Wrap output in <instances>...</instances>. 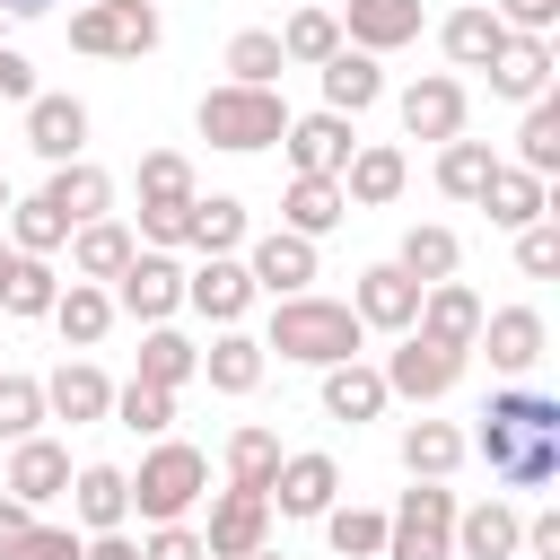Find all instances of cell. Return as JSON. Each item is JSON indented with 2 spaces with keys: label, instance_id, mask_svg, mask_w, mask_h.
Here are the masks:
<instances>
[{
  "label": "cell",
  "instance_id": "53",
  "mask_svg": "<svg viewBox=\"0 0 560 560\" xmlns=\"http://www.w3.org/2000/svg\"><path fill=\"white\" fill-rule=\"evenodd\" d=\"M490 9L508 35H551V18H560V0H490Z\"/></svg>",
  "mask_w": 560,
  "mask_h": 560
},
{
  "label": "cell",
  "instance_id": "38",
  "mask_svg": "<svg viewBox=\"0 0 560 560\" xmlns=\"http://www.w3.org/2000/svg\"><path fill=\"white\" fill-rule=\"evenodd\" d=\"M490 166H499V158H490V140H464V131H455V140H438V192H446V201H481Z\"/></svg>",
  "mask_w": 560,
  "mask_h": 560
},
{
  "label": "cell",
  "instance_id": "27",
  "mask_svg": "<svg viewBox=\"0 0 560 560\" xmlns=\"http://www.w3.org/2000/svg\"><path fill=\"white\" fill-rule=\"evenodd\" d=\"M315 79H324V105H332V114H350V122H359V114L385 96V70H376V52H359V44H341L332 61H315Z\"/></svg>",
  "mask_w": 560,
  "mask_h": 560
},
{
  "label": "cell",
  "instance_id": "52",
  "mask_svg": "<svg viewBox=\"0 0 560 560\" xmlns=\"http://www.w3.org/2000/svg\"><path fill=\"white\" fill-rule=\"evenodd\" d=\"M140 560H210V551H201V534H192V525L175 516V525H149V542H140Z\"/></svg>",
  "mask_w": 560,
  "mask_h": 560
},
{
  "label": "cell",
  "instance_id": "43",
  "mask_svg": "<svg viewBox=\"0 0 560 560\" xmlns=\"http://www.w3.org/2000/svg\"><path fill=\"white\" fill-rule=\"evenodd\" d=\"M271 472H280V438H271L262 420H245V429L228 438V481H236V490H262V499H271Z\"/></svg>",
  "mask_w": 560,
  "mask_h": 560
},
{
  "label": "cell",
  "instance_id": "44",
  "mask_svg": "<svg viewBox=\"0 0 560 560\" xmlns=\"http://www.w3.org/2000/svg\"><path fill=\"white\" fill-rule=\"evenodd\" d=\"M324 542L341 551V560H385V508H324Z\"/></svg>",
  "mask_w": 560,
  "mask_h": 560
},
{
  "label": "cell",
  "instance_id": "46",
  "mask_svg": "<svg viewBox=\"0 0 560 560\" xmlns=\"http://www.w3.org/2000/svg\"><path fill=\"white\" fill-rule=\"evenodd\" d=\"M516 166L525 175H551L560 166V96H534L525 122H516Z\"/></svg>",
  "mask_w": 560,
  "mask_h": 560
},
{
  "label": "cell",
  "instance_id": "56",
  "mask_svg": "<svg viewBox=\"0 0 560 560\" xmlns=\"http://www.w3.org/2000/svg\"><path fill=\"white\" fill-rule=\"evenodd\" d=\"M79 560H140V542L114 525V534H88V542H79Z\"/></svg>",
  "mask_w": 560,
  "mask_h": 560
},
{
  "label": "cell",
  "instance_id": "37",
  "mask_svg": "<svg viewBox=\"0 0 560 560\" xmlns=\"http://www.w3.org/2000/svg\"><path fill=\"white\" fill-rule=\"evenodd\" d=\"M52 298H61V271H52V254H9V280H0V306L9 315H52Z\"/></svg>",
  "mask_w": 560,
  "mask_h": 560
},
{
  "label": "cell",
  "instance_id": "20",
  "mask_svg": "<svg viewBox=\"0 0 560 560\" xmlns=\"http://www.w3.org/2000/svg\"><path fill=\"white\" fill-rule=\"evenodd\" d=\"M70 516H79V534L131 525V472H122V464H79V472H70Z\"/></svg>",
  "mask_w": 560,
  "mask_h": 560
},
{
  "label": "cell",
  "instance_id": "16",
  "mask_svg": "<svg viewBox=\"0 0 560 560\" xmlns=\"http://www.w3.org/2000/svg\"><path fill=\"white\" fill-rule=\"evenodd\" d=\"M105 411H114V376H105L96 359H61V368L44 376V420L88 429V420H105Z\"/></svg>",
  "mask_w": 560,
  "mask_h": 560
},
{
  "label": "cell",
  "instance_id": "9",
  "mask_svg": "<svg viewBox=\"0 0 560 560\" xmlns=\"http://www.w3.org/2000/svg\"><path fill=\"white\" fill-rule=\"evenodd\" d=\"M280 149H289V175H341V166H350V149H359V131H350V114L315 105V114H289Z\"/></svg>",
  "mask_w": 560,
  "mask_h": 560
},
{
  "label": "cell",
  "instance_id": "59",
  "mask_svg": "<svg viewBox=\"0 0 560 560\" xmlns=\"http://www.w3.org/2000/svg\"><path fill=\"white\" fill-rule=\"evenodd\" d=\"M9 201H18V192H9V175H0V219H9Z\"/></svg>",
  "mask_w": 560,
  "mask_h": 560
},
{
  "label": "cell",
  "instance_id": "48",
  "mask_svg": "<svg viewBox=\"0 0 560 560\" xmlns=\"http://www.w3.org/2000/svg\"><path fill=\"white\" fill-rule=\"evenodd\" d=\"M35 429H44V376H9L0 368V446H18Z\"/></svg>",
  "mask_w": 560,
  "mask_h": 560
},
{
  "label": "cell",
  "instance_id": "34",
  "mask_svg": "<svg viewBox=\"0 0 560 560\" xmlns=\"http://www.w3.org/2000/svg\"><path fill=\"white\" fill-rule=\"evenodd\" d=\"M438 44H446V61H455V70H490V52L508 44V26H499V9H490V0H464V9L438 26Z\"/></svg>",
  "mask_w": 560,
  "mask_h": 560
},
{
  "label": "cell",
  "instance_id": "58",
  "mask_svg": "<svg viewBox=\"0 0 560 560\" xmlns=\"http://www.w3.org/2000/svg\"><path fill=\"white\" fill-rule=\"evenodd\" d=\"M52 0H0V18H44Z\"/></svg>",
  "mask_w": 560,
  "mask_h": 560
},
{
  "label": "cell",
  "instance_id": "18",
  "mask_svg": "<svg viewBox=\"0 0 560 560\" xmlns=\"http://www.w3.org/2000/svg\"><path fill=\"white\" fill-rule=\"evenodd\" d=\"M26 149L44 158V166H61V158H88V105L79 96H26Z\"/></svg>",
  "mask_w": 560,
  "mask_h": 560
},
{
  "label": "cell",
  "instance_id": "35",
  "mask_svg": "<svg viewBox=\"0 0 560 560\" xmlns=\"http://www.w3.org/2000/svg\"><path fill=\"white\" fill-rule=\"evenodd\" d=\"M184 245H201V254H245V201H236V192H192Z\"/></svg>",
  "mask_w": 560,
  "mask_h": 560
},
{
  "label": "cell",
  "instance_id": "39",
  "mask_svg": "<svg viewBox=\"0 0 560 560\" xmlns=\"http://www.w3.org/2000/svg\"><path fill=\"white\" fill-rule=\"evenodd\" d=\"M420 289L429 280H455V262H464V245H455V228H438V219H420V228H402V254H394Z\"/></svg>",
  "mask_w": 560,
  "mask_h": 560
},
{
  "label": "cell",
  "instance_id": "40",
  "mask_svg": "<svg viewBox=\"0 0 560 560\" xmlns=\"http://www.w3.org/2000/svg\"><path fill=\"white\" fill-rule=\"evenodd\" d=\"M131 376H149V385H166V394H175L184 376H201V350H192L175 324H149V332H140V368H131Z\"/></svg>",
  "mask_w": 560,
  "mask_h": 560
},
{
  "label": "cell",
  "instance_id": "6",
  "mask_svg": "<svg viewBox=\"0 0 560 560\" xmlns=\"http://www.w3.org/2000/svg\"><path fill=\"white\" fill-rule=\"evenodd\" d=\"M158 0H88L70 18V52H96V61H140L158 52Z\"/></svg>",
  "mask_w": 560,
  "mask_h": 560
},
{
  "label": "cell",
  "instance_id": "36",
  "mask_svg": "<svg viewBox=\"0 0 560 560\" xmlns=\"http://www.w3.org/2000/svg\"><path fill=\"white\" fill-rule=\"evenodd\" d=\"M455 464H464V429L455 420H411L402 429V472L411 481H446Z\"/></svg>",
  "mask_w": 560,
  "mask_h": 560
},
{
  "label": "cell",
  "instance_id": "13",
  "mask_svg": "<svg viewBox=\"0 0 560 560\" xmlns=\"http://www.w3.org/2000/svg\"><path fill=\"white\" fill-rule=\"evenodd\" d=\"M350 315H359L368 332H411V315H420V280H411L402 262H368L359 289H350Z\"/></svg>",
  "mask_w": 560,
  "mask_h": 560
},
{
  "label": "cell",
  "instance_id": "41",
  "mask_svg": "<svg viewBox=\"0 0 560 560\" xmlns=\"http://www.w3.org/2000/svg\"><path fill=\"white\" fill-rule=\"evenodd\" d=\"M219 61H228V79H245V88H280V70H289V61H280V35H271V26H236Z\"/></svg>",
  "mask_w": 560,
  "mask_h": 560
},
{
  "label": "cell",
  "instance_id": "33",
  "mask_svg": "<svg viewBox=\"0 0 560 560\" xmlns=\"http://www.w3.org/2000/svg\"><path fill=\"white\" fill-rule=\"evenodd\" d=\"M385 402H394V394H385V376H376L368 359H332V368H324V420H350V429H359V420H376Z\"/></svg>",
  "mask_w": 560,
  "mask_h": 560
},
{
  "label": "cell",
  "instance_id": "47",
  "mask_svg": "<svg viewBox=\"0 0 560 560\" xmlns=\"http://www.w3.org/2000/svg\"><path fill=\"white\" fill-rule=\"evenodd\" d=\"M0 228H9V245H18V254H61V245H70V219H61L44 192H35V201H9V219H0Z\"/></svg>",
  "mask_w": 560,
  "mask_h": 560
},
{
  "label": "cell",
  "instance_id": "26",
  "mask_svg": "<svg viewBox=\"0 0 560 560\" xmlns=\"http://www.w3.org/2000/svg\"><path fill=\"white\" fill-rule=\"evenodd\" d=\"M472 210H490V228H508V236H516V228H534V219H551V192H542V175H525V166H508V158H499Z\"/></svg>",
  "mask_w": 560,
  "mask_h": 560
},
{
  "label": "cell",
  "instance_id": "8",
  "mask_svg": "<svg viewBox=\"0 0 560 560\" xmlns=\"http://www.w3.org/2000/svg\"><path fill=\"white\" fill-rule=\"evenodd\" d=\"M105 289H114V315H131V324H166V315L184 306V262L158 254V245H140Z\"/></svg>",
  "mask_w": 560,
  "mask_h": 560
},
{
  "label": "cell",
  "instance_id": "60",
  "mask_svg": "<svg viewBox=\"0 0 560 560\" xmlns=\"http://www.w3.org/2000/svg\"><path fill=\"white\" fill-rule=\"evenodd\" d=\"M9 254H18V245H9V236H0V280H9Z\"/></svg>",
  "mask_w": 560,
  "mask_h": 560
},
{
  "label": "cell",
  "instance_id": "12",
  "mask_svg": "<svg viewBox=\"0 0 560 560\" xmlns=\"http://www.w3.org/2000/svg\"><path fill=\"white\" fill-rule=\"evenodd\" d=\"M254 298H262V289H254L245 254H201V271H184V306H201L210 324H245Z\"/></svg>",
  "mask_w": 560,
  "mask_h": 560
},
{
  "label": "cell",
  "instance_id": "22",
  "mask_svg": "<svg viewBox=\"0 0 560 560\" xmlns=\"http://www.w3.org/2000/svg\"><path fill=\"white\" fill-rule=\"evenodd\" d=\"M481 315H490V306H481L464 280H429V289H420V315H411V332H429V341H446V350H472Z\"/></svg>",
  "mask_w": 560,
  "mask_h": 560
},
{
  "label": "cell",
  "instance_id": "14",
  "mask_svg": "<svg viewBox=\"0 0 560 560\" xmlns=\"http://www.w3.org/2000/svg\"><path fill=\"white\" fill-rule=\"evenodd\" d=\"M332 499H341V464H332L324 446L280 455V472H271V516H324Z\"/></svg>",
  "mask_w": 560,
  "mask_h": 560
},
{
  "label": "cell",
  "instance_id": "50",
  "mask_svg": "<svg viewBox=\"0 0 560 560\" xmlns=\"http://www.w3.org/2000/svg\"><path fill=\"white\" fill-rule=\"evenodd\" d=\"M79 542H88L79 525H26V534H18L0 560H79Z\"/></svg>",
  "mask_w": 560,
  "mask_h": 560
},
{
  "label": "cell",
  "instance_id": "24",
  "mask_svg": "<svg viewBox=\"0 0 560 560\" xmlns=\"http://www.w3.org/2000/svg\"><path fill=\"white\" fill-rule=\"evenodd\" d=\"M490 88H499L508 105L551 96V35H508V44L490 52Z\"/></svg>",
  "mask_w": 560,
  "mask_h": 560
},
{
  "label": "cell",
  "instance_id": "10",
  "mask_svg": "<svg viewBox=\"0 0 560 560\" xmlns=\"http://www.w3.org/2000/svg\"><path fill=\"white\" fill-rule=\"evenodd\" d=\"M472 350H490L499 376H534L542 350H551V324H542V306H499V315H481Z\"/></svg>",
  "mask_w": 560,
  "mask_h": 560
},
{
  "label": "cell",
  "instance_id": "31",
  "mask_svg": "<svg viewBox=\"0 0 560 560\" xmlns=\"http://www.w3.org/2000/svg\"><path fill=\"white\" fill-rule=\"evenodd\" d=\"M52 332H61L70 350H96V341L114 332V289H105V280H70V289L52 298Z\"/></svg>",
  "mask_w": 560,
  "mask_h": 560
},
{
  "label": "cell",
  "instance_id": "45",
  "mask_svg": "<svg viewBox=\"0 0 560 560\" xmlns=\"http://www.w3.org/2000/svg\"><path fill=\"white\" fill-rule=\"evenodd\" d=\"M271 35H280V61H306V70L341 52V18H332V9H298V18L271 26Z\"/></svg>",
  "mask_w": 560,
  "mask_h": 560
},
{
  "label": "cell",
  "instance_id": "3",
  "mask_svg": "<svg viewBox=\"0 0 560 560\" xmlns=\"http://www.w3.org/2000/svg\"><path fill=\"white\" fill-rule=\"evenodd\" d=\"M201 499H210V455L184 446V438H158V446L140 455V472H131V516H140V525H175V516H192Z\"/></svg>",
  "mask_w": 560,
  "mask_h": 560
},
{
  "label": "cell",
  "instance_id": "28",
  "mask_svg": "<svg viewBox=\"0 0 560 560\" xmlns=\"http://www.w3.org/2000/svg\"><path fill=\"white\" fill-rule=\"evenodd\" d=\"M44 201H52L70 228H88V219H105V210H114V175H105L96 158H61V166H52V184H44Z\"/></svg>",
  "mask_w": 560,
  "mask_h": 560
},
{
  "label": "cell",
  "instance_id": "11",
  "mask_svg": "<svg viewBox=\"0 0 560 560\" xmlns=\"http://www.w3.org/2000/svg\"><path fill=\"white\" fill-rule=\"evenodd\" d=\"M262 542H271V499H262V490H236V481H228V490L210 499L201 551H210V560H245V551H262Z\"/></svg>",
  "mask_w": 560,
  "mask_h": 560
},
{
  "label": "cell",
  "instance_id": "30",
  "mask_svg": "<svg viewBox=\"0 0 560 560\" xmlns=\"http://www.w3.org/2000/svg\"><path fill=\"white\" fill-rule=\"evenodd\" d=\"M140 254V236L105 210V219H88V228H70V280H114L122 262Z\"/></svg>",
  "mask_w": 560,
  "mask_h": 560
},
{
  "label": "cell",
  "instance_id": "19",
  "mask_svg": "<svg viewBox=\"0 0 560 560\" xmlns=\"http://www.w3.org/2000/svg\"><path fill=\"white\" fill-rule=\"evenodd\" d=\"M245 271H254V289H271V298H298V289L315 280V236L271 228V236H254V245H245Z\"/></svg>",
  "mask_w": 560,
  "mask_h": 560
},
{
  "label": "cell",
  "instance_id": "55",
  "mask_svg": "<svg viewBox=\"0 0 560 560\" xmlns=\"http://www.w3.org/2000/svg\"><path fill=\"white\" fill-rule=\"evenodd\" d=\"M516 551H534V560H560V516H551V508H534V516H525V542H516Z\"/></svg>",
  "mask_w": 560,
  "mask_h": 560
},
{
  "label": "cell",
  "instance_id": "2",
  "mask_svg": "<svg viewBox=\"0 0 560 560\" xmlns=\"http://www.w3.org/2000/svg\"><path fill=\"white\" fill-rule=\"evenodd\" d=\"M359 341H368V324L350 315V298H315V289L280 298V306H271V332H262V350H280V359H298V368L359 359Z\"/></svg>",
  "mask_w": 560,
  "mask_h": 560
},
{
  "label": "cell",
  "instance_id": "5",
  "mask_svg": "<svg viewBox=\"0 0 560 560\" xmlns=\"http://www.w3.org/2000/svg\"><path fill=\"white\" fill-rule=\"evenodd\" d=\"M385 560H455V490L446 481H411L385 508Z\"/></svg>",
  "mask_w": 560,
  "mask_h": 560
},
{
  "label": "cell",
  "instance_id": "1",
  "mask_svg": "<svg viewBox=\"0 0 560 560\" xmlns=\"http://www.w3.org/2000/svg\"><path fill=\"white\" fill-rule=\"evenodd\" d=\"M464 455H481L508 490H551V481H560V402L534 394L525 376L499 385V394L481 402V429L464 438Z\"/></svg>",
  "mask_w": 560,
  "mask_h": 560
},
{
  "label": "cell",
  "instance_id": "32",
  "mask_svg": "<svg viewBox=\"0 0 560 560\" xmlns=\"http://www.w3.org/2000/svg\"><path fill=\"white\" fill-rule=\"evenodd\" d=\"M262 368H271V350H262L254 332H236V324H219V341L201 350L210 394H254V385H262Z\"/></svg>",
  "mask_w": 560,
  "mask_h": 560
},
{
  "label": "cell",
  "instance_id": "61",
  "mask_svg": "<svg viewBox=\"0 0 560 560\" xmlns=\"http://www.w3.org/2000/svg\"><path fill=\"white\" fill-rule=\"evenodd\" d=\"M245 560H280V551H271V542H262V551H245Z\"/></svg>",
  "mask_w": 560,
  "mask_h": 560
},
{
  "label": "cell",
  "instance_id": "17",
  "mask_svg": "<svg viewBox=\"0 0 560 560\" xmlns=\"http://www.w3.org/2000/svg\"><path fill=\"white\" fill-rule=\"evenodd\" d=\"M0 490H9V499H26V508H52V499L70 490V446H61V438H44V429H35V438H18V446H9V481H0Z\"/></svg>",
  "mask_w": 560,
  "mask_h": 560
},
{
  "label": "cell",
  "instance_id": "21",
  "mask_svg": "<svg viewBox=\"0 0 560 560\" xmlns=\"http://www.w3.org/2000/svg\"><path fill=\"white\" fill-rule=\"evenodd\" d=\"M420 26H429L420 0H350L341 44H359V52H402V44H420Z\"/></svg>",
  "mask_w": 560,
  "mask_h": 560
},
{
  "label": "cell",
  "instance_id": "25",
  "mask_svg": "<svg viewBox=\"0 0 560 560\" xmlns=\"http://www.w3.org/2000/svg\"><path fill=\"white\" fill-rule=\"evenodd\" d=\"M402 184H411V158H402L394 140H359V149H350V166H341V192H350L359 210H385Z\"/></svg>",
  "mask_w": 560,
  "mask_h": 560
},
{
  "label": "cell",
  "instance_id": "7",
  "mask_svg": "<svg viewBox=\"0 0 560 560\" xmlns=\"http://www.w3.org/2000/svg\"><path fill=\"white\" fill-rule=\"evenodd\" d=\"M464 359L472 350H446V341H429V332H394V350H385V394H402V402H438V394H455V376H464Z\"/></svg>",
  "mask_w": 560,
  "mask_h": 560
},
{
  "label": "cell",
  "instance_id": "51",
  "mask_svg": "<svg viewBox=\"0 0 560 560\" xmlns=\"http://www.w3.org/2000/svg\"><path fill=\"white\" fill-rule=\"evenodd\" d=\"M516 271H525V280H551V271H560V228H551V219L516 228Z\"/></svg>",
  "mask_w": 560,
  "mask_h": 560
},
{
  "label": "cell",
  "instance_id": "23",
  "mask_svg": "<svg viewBox=\"0 0 560 560\" xmlns=\"http://www.w3.org/2000/svg\"><path fill=\"white\" fill-rule=\"evenodd\" d=\"M516 542H525V516H516V499L455 508V560H516Z\"/></svg>",
  "mask_w": 560,
  "mask_h": 560
},
{
  "label": "cell",
  "instance_id": "49",
  "mask_svg": "<svg viewBox=\"0 0 560 560\" xmlns=\"http://www.w3.org/2000/svg\"><path fill=\"white\" fill-rule=\"evenodd\" d=\"M140 201H192V158L184 149H149L140 158Z\"/></svg>",
  "mask_w": 560,
  "mask_h": 560
},
{
  "label": "cell",
  "instance_id": "57",
  "mask_svg": "<svg viewBox=\"0 0 560 560\" xmlns=\"http://www.w3.org/2000/svg\"><path fill=\"white\" fill-rule=\"evenodd\" d=\"M26 525H35V508H26V499H9V490H0V551H9V542H18V534H26Z\"/></svg>",
  "mask_w": 560,
  "mask_h": 560
},
{
  "label": "cell",
  "instance_id": "4",
  "mask_svg": "<svg viewBox=\"0 0 560 560\" xmlns=\"http://www.w3.org/2000/svg\"><path fill=\"white\" fill-rule=\"evenodd\" d=\"M192 122H201L210 149L254 158V149H271V140L289 131V96H280V88H245V79H228V88H210V96L192 105Z\"/></svg>",
  "mask_w": 560,
  "mask_h": 560
},
{
  "label": "cell",
  "instance_id": "54",
  "mask_svg": "<svg viewBox=\"0 0 560 560\" xmlns=\"http://www.w3.org/2000/svg\"><path fill=\"white\" fill-rule=\"evenodd\" d=\"M26 96H35V61L18 44H0V105H26Z\"/></svg>",
  "mask_w": 560,
  "mask_h": 560
},
{
  "label": "cell",
  "instance_id": "42",
  "mask_svg": "<svg viewBox=\"0 0 560 560\" xmlns=\"http://www.w3.org/2000/svg\"><path fill=\"white\" fill-rule=\"evenodd\" d=\"M105 420H122L131 438H166V429H175V394L149 385V376H131V385H114V411H105Z\"/></svg>",
  "mask_w": 560,
  "mask_h": 560
},
{
  "label": "cell",
  "instance_id": "29",
  "mask_svg": "<svg viewBox=\"0 0 560 560\" xmlns=\"http://www.w3.org/2000/svg\"><path fill=\"white\" fill-rule=\"evenodd\" d=\"M341 219H350L341 175H289V192H280V228H298V236H332Z\"/></svg>",
  "mask_w": 560,
  "mask_h": 560
},
{
  "label": "cell",
  "instance_id": "15",
  "mask_svg": "<svg viewBox=\"0 0 560 560\" xmlns=\"http://www.w3.org/2000/svg\"><path fill=\"white\" fill-rule=\"evenodd\" d=\"M394 114H402L411 140H455V131H464V79H455V70H429V79H411V88L394 96Z\"/></svg>",
  "mask_w": 560,
  "mask_h": 560
}]
</instances>
